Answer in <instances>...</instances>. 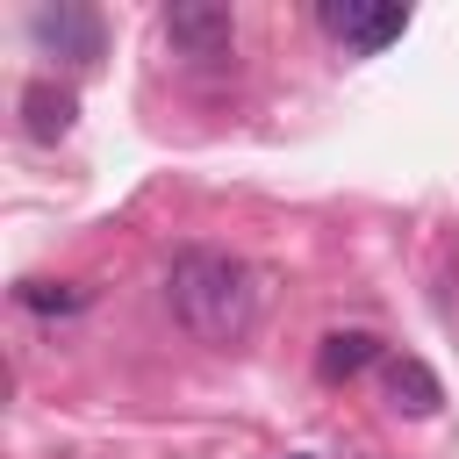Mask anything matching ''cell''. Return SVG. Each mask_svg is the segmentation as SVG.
Here are the masks:
<instances>
[{
	"label": "cell",
	"instance_id": "obj_1",
	"mask_svg": "<svg viewBox=\"0 0 459 459\" xmlns=\"http://www.w3.org/2000/svg\"><path fill=\"white\" fill-rule=\"evenodd\" d=\"M165 308L179 316L186 337L201 344H244L258 323V273L237 251L215 244H179L165 265Z\"/></svg>",
	"mask_w": 459,
	"mask_h": 459
},
{
	"label": "cell",
	"instance_id": "obj_2",
	"mask_svg": "<svg viewBox=\"0 0 459 459\" xmlns=\"http://www.w3.org/2000/svg\"><path fill=\"white\" fill-rule=\"evenodd\" d=\"M158 36H165L172 57H186V65H222V57L237 50V14H230L222 0H172V7L158 14Z\"/></svg>",
	"mask_w": 459,
	"mask_h": 459
},
{
	"label": "cell",
	"instance_id": "obj_3",
	"mask_svg": "<svg viewBox=\"0 0 459 459\" xmlns=\"http://www.w3.org/2000/svg\"><path fill=\"white\" fill-rule=\"evenodd\" d=\"M316 22L344 43V57H380L387 43H402L409 7H373V0H323Z\"/></svg>",
	"mask_w": 459,
	"mask_h": 459
},
{
	"label": "cell",
	"instance_id": "obj_4",
	"mask_svg": "<svg viewBox=\"0 0 459 459\" xmlns=\"http://www.w3.org/2000/svg\"><path fill=\"white\" fill-rule=\"evenodd\" d=\"M29 29H36L43 50L72 57V65H93V57H100V14H93V7H36Z\"/></svg>",
	"mask_w": 459,
	"mask_h": 459
},
{
	"label": "cell",
	"instance_id": "obj_5",
	"mask_svg": "<svg viewBox=\"0 0 459 459\" xmlns=\"http://www.w3.org/2000/svg\"><path fill=\"white\" fill-rule=\"evenodd\" d=\"M22 115H29V136H36V143H57V136L72 129L79 100H72V86H57V79H36V86L22 93Z\"/></svg>",
	"mask_w": 459,
	"mask_h": 459
},
{
	"label": "cell",
	"instance_id": "obj_6",
	"mask_svg": "<svg viewBox=\"0 0 459 459\" xmlns=\"http://www.w3.org/2000/svg\"><path fill=\"white\" fill-rule=\"evenodd\" d=\"M373 359H380V337H373V330H330L323 351H316V373H323V380H351V373H366Z\"/></svg>",
	"mask_w": 459,
	"mask_h": 459
},
{
	"label": "cell",
	"instance_id": "obj_7",
	"mask_svg": "<svg viewBox=\"0 0 459 459\" xmlns=\"http://www.w3.org/2000/svg\"><path fill=\"white\" fill-rule=\"evenodd\" d=\"M387 394H394V409L402 416H430L445 394H437V373L423 366V359H387Z\"/></svg>",
	"mask_w": 459,
	"mask_h": 459
},
{
	"label": "cell",
	"instance_id": "obj_8",
	"mask_svg": "<svg viewBox=\"0 0 459 459\" xmlns=\"http://www.w3.org/2000/svg\"><path fill=\"white\" fill-rule=\"evenodd\" d=\"M14 301H22V308H36V316H72V308L86 301V287H65V280H22V287H14Z\"/></svg>",
	"mask_w": 459,
	"mask_h": 459
}]
</instances>
